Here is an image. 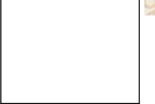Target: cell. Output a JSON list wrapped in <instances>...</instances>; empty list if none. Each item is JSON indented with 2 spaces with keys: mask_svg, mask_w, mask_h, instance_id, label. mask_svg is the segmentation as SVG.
Listing matches in <instances>:
<instances>
[{
  "mask_svg": "<svg viewBox=\"0 0 155 104\" xmlns=\"http://www.w3.org/2000/svg\"><path fill=\"white\" fill-rule=\"evenodd\" d=\"M147 15H155V9L154 10L150 11Z\"/></svg>",
  "mask_w": 155,
  "mask_h": 104,
  "instance_id": "obj_2",
  "label": "cell"
},
{
  "mask_svg": "<svg viewBox=\"0 0 155 104\" xmlns=\"http://www.w3.org/2000/svg\"><path fill=\"white\" fill-rule=\"evenodd\" d=\"M144 7L147 9L155 7V0H144Z\"/></svg>",
  "mask_w": 155,
  "mask_h": 104,
  "instance_id": "obj_1",
  "label": "cell"
}]
</instances>
